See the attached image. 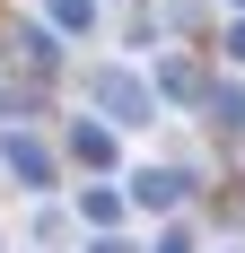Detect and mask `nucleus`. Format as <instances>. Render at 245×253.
I'll return each mask as SVG.
<instances>
[{
	"mask_svg": "<svg viewBox=\"0 0 245 253\" xmlns=\"http://www.w3.org/2000/svg\"><path fill=\"white\" fill-rule=\"evenodd\" d=\"M97 105H114V123H149V87L131 70H97Z\"/></svg>",
	"mask_w": 245,
	"mask_h": 253,
	"instance_id": "f257e3e1",
	"label": "nucleus"
},
{
	"mask_svg": "<svg viewBox=\"0 0 245 253\" xmlns=\"http://www.w3.org/2000/svg\"><path fill=\"white\" fill-rule=\"evenodd\" d=\"M158 253H193V236H184V227H175V236H167V245H158Z\"/></svg>",
	"mask_w": 245,
	"mask_h": 253,
	"instance_id": "39448f33",
	"label": "nucleus"
},
{
	"mask_svg": "<svg viewBox=\"0 0 245 253\" xmlns=\"http://www.w3.org/2000/svg\"><path fill=\"white\" fill-rule=\"evenodd\" d=\"M88 18H97L88 0H53V26H88Z\"/></svg>",
	"mask_w": 245,
	"mask_h": 253,
	"instance_id": "20e7f679",
	"label": "nucleus"
},
{
	"mask_svg": "<svg viewBox=\"0 0 245 253\" xmlns=\"http://www.w3.org/2000/svg\"><path fill=\"white\" fill-rule=\"evenodd\" d=\"M237 9H245V0H237Z\"/></svg>",
	"mask_w": 245,
	"mask_h": 253,
	"instance_id": "0eeeda50",
	"label": "nucleus"
},
{
	"mask_svg": "<svg viewBox=\"0 0 245 253\" xmlns=\"http://www.w3.org/2000/svg\"><path fill=\"white\" fill-rule=\"evenodd\" d=\"M0 157H9V166H18L26 183H44V175H53V157H44V140H26V131H9V140H0Z\"/></svg>",
	"mask_w": 245,
	"mask_h": 253,
	"instance_id": "f03ea898",
	"label": "nucleus"
},
{
	"mask_svg": "<svg viewBox=\"0 0 245 253\" xmlns=\"http://www.w3.org/2000/svg\"><path fill=\"white\" fill-rule=\"evenodd\" d=\"M228 52H237V61H245V18H237V35H228Z\"/></svg>",
	"mask_w": 245,
	"mask_h": 253,
	"instance_id": "423d86ee",
	"label": "nucleus"
},
{
	"mask_svg": "<svg viewBox=\"0 0 245 253\" xmlns=\"http://www.w3.org/2000/svg\"><path fill=\"white\" fill-rule=\"evenodd\" d=\"M131 192H140L149 210H175V201H184V175H175V166H149V175L131 183Z\"/></svg>",
	"mask_w": 245,
	"mask_h": 253,
	"instance_id": "7ed1b4c3",
	"label": "nucleus"
}]
</instances>
